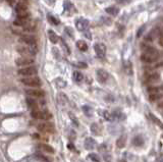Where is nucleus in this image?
Listing matches in <instances>:
<instances>
[{"label": "nucleus", "mask_w": 163, "mask_h": 162, "mask_svg": "<svg viewBox=\"0 0 163 162\" xmlns=\"http://www.w3.org/2000/svg\"><path fill=\"white\" fill-rule=\"evenodd\" d=\"M16 51L23 56L31 57L37 54V45H28V44H22L16 47Z\"/></svg>", "instance_id": "nucleus-1"}, {"label": "nucleus", "mask_w": 163, "mask_h": 162, "mask_svg": "<svg viewBox=\"0 0 163 162\" xmlns=\"http://www.w3.org/2000/svg\"><path fill=\"white\" fill-rule=\"evenodd\" d=\"M31 116L38 120H49L52 118V114L48 110H44V109H33L31 111Z\"/></svg>", "instance_id": "nucleus-2"}, {"label": "nucleus", "mask_w": 163, "mask_h": 162, "mask_svg": "<svg viewBox=\"0 0 163 162\" xmlns=\"http://www.w3.org/2000/svg\"><path fill=\"white\" fill-rule=\"evenodd\" d=\"M160 81V74L156 70L145 71V82L148 84H156Z\"/></svg>", "instance_id": "nucleus-3"}, {"label": "nucleus", "mask_w": 163, "mask_h": 162, "mask_svg": "<svg viewBox=\"0 0 163 162\" xmlns=\"http://www.w3.org/2000/svg\"><path fill=\"white\" fill-rule=\"evenodd\" d=\"M22 83L24 85L31 88H36V87H40L41 86V80L38 78L37 76H32V77H25L24 79H22Z\"/></svg>", "instance_id": "nucleus-4"}, {"label": "nucleus", "mask_w": 163, "mask_h": 162, "mask_svg": "<svg viewBox=\"0 0 163 162\" xmlns=\"http://www.w3.org/2000/svg\"><path fill=\"white\" fill-rule=\"evenodd\" d=\"M37 129L38 131L42 133H47V134H53L55 132V128H54V124L51 122H41L37 125Z\"/></svg>", "instance_id": "nucleus-5"}, {"label": "nucleus", "mask_w": 163, "mask_h": 162, "mask_svg": "<svg viewBox=\"0 0 163 162\" xmlns=\"http://www.w3.org/2000/svg\"><path fill=\"white\" fill-rule=\"evenodd\" d=\"M18 75L23 77H32V76H36L37 75V68L35 66H26V67H22V68L18 69Z\"/></svg>", "instance_id": "nucleus-6"}, {"label": "nucleus", "mask_w": 163, "mask_h": 162, "mask_svg": "<svg viewBox=\"0 0 163 162\" xmlns=\"http://www.w3.org/2000/svg\"><path fill=\"white\" fill-rule=\"evenodd\" d=\"M159 54H150V53H143L141 55V60L144 63L152 64L158 60Z\"/></svg>", "instance_id": "nucleus-7"}, {"label": "nucleus", "mask_w": 163, "mask_h": 162, "mask_svg": "<svg viewBox=\"0 0 163 162\" xmlns=\"http://www.w3.org/2000/svg\"><path fill=\"white\" fill-rule=\"evenodd\" d=\"M27 95L29 97H33V98H43L45 96V92L43 90H40V89H29L26 91Z\"/></svg>", "instance_id": "nucleus-8"}, {"label": "nucleus", "mask_w": 163, "mask_h": 162, "mask_svg": "<svg viewBox=\"0 0 163 162\" xmlns=\"http://www.w3.org/2000/svg\"><path fill=\"white\" fill-rule=\"evenodd\" d=\"M15 62H16V65H18V66L26 67V66H31V65H33L34 60H33L31 57L24 56V57H21V58H17L16 60H15Z\"/></svg>", "instance_id": "nucleus-9"}, {"label": "nucleus", "mask_w": 163, "mask_h": 162, "mask_svg": "<svg viewBox=\"0 0 163 162\" xmlns=\"http://www.w3.org/2000/svg\"><path fill=\"white\" fill-rule=\"evenodd\" d=\"M94 50L96 52V55L99 58H103L106 54V47L102 43H96L94 45Z\"/></svg>", "instance_id": "nucleus-10"}, {"label": "nucleus", "mask_w": 163, "mask_h": 162, "mask_svg": "<svg viewBox=\"0 0 163 162\" xmlns=\"http://www.w3.org/2000/svg\"><path fill=\"white\" fill-rule=\"evenodd\" d=\"M77 29L81 32H86L89 29V21L86 18H79L75 23Z\"/></svg>", "instance_id": "nucleus-11"}, {"label": "nucleus", "mask_w": 163, "mask_h": 162, "mask_svg": "<svg viewBox=\"0 0 163 162\" xmlns=\"http://www.w3.org/2000/svg\"><path fill=\"white\" fill-rule=\"evenodd\" d=\"M96 76L98 81L101 83V84H104V83L107 82L108 78H109V75H108L107 71L103 70V69H98L96 71Z\"/></svg>", "instance_id": "nucleus-12"}, {"label": "nucleus", "mask_w": 163, "mask_h": 162, "mask_svg": "<svg viewBox=\"0 0 163 162\" xmlns=\"http://www.w3.org/2000/svg\"><path fill=\"white\" fill-rule=\"evenodd\" d=\"M21 41L25 44H28V45H37L36 38L32 35H23V36H21Z\"/></svg>", "instance_id": "nucleus-13"}, {"label": "nucleus", "mask_w": 163, "mask_h": 162, "mask_svg": "<svg viewBox=\"0 0 163 162\" xmlns=\"http://www.w3.org/2000/svg\"><path fill=\"white\" fill-rule=\"evenodd\" d=\"M36 99H39V98H33V97H29L27 99V103H28V106L31 108V109H38L40 107L41 103H39V101H37Z\"/></svg>", "instance_id": "nucleus-14"}, {"label": "nucleus", "mask_w": 163, "mask_h": 162, "mask_svg": "<svg viewBox=\"0 0 163 162\" xmlns=\"http://www.w3.org/2000/svg\"><path fill=\"white\" fill-rule=\"evenodd\" d=\"M96 147V142L93 138H87L85 140V148L87 150H93Z\"/></svg>", "instance_id": "nucleus-15"}, {"label": "nucleus", "mask_w": 163, "mask_h": 162, "mask_svg": "<svg viewBox=\"0 0 163 162\" xmlns=\"http://www.w3.org/2000/svg\"><path fill=\"white\" fill-rule=\"evenodd\" d=\"M125 144H127V135H122L116 141V146H117L119 149L125 147Z\"/></svg>", "instance_id": "nucleus-16"}, {"label": "nucleus", "mask_w": 163, "mask_h": 162, "mask_svg": "<svg viewBox=\"0 0 163 162\" xmlns=\"http://www.w3.org/2000/svg\"><path fill=\"white\" fill-rule=\"evenodd\" d=\"M148 93H163V86H149L148 87Z\"/></svg>", "instance_id": "nucleus-17"}, {"label": "nucleus", "mask_w": 163, "mask_h": 162, "mask_svg": "<svg viewBox=\"0 0 163 162\" xmlns=\"http://www.w3.org/2000/svg\"><path fill=\"white\" fill-rule=\"evenodd\" d=\"M36 24H35L34 22H29L28 24L26 25V26L23 27V31H25V32H35L36 31Z\"/></svg>", "instance_id": "nucleus-18"}, {"label": "nucleus", "mask_w": 163, "mask_h": 162, "mask_svg": "<svg viewBox=\"0 0 163 162\" xmlns=\"http://www.w3.org/2000/svg\"><path fill=\"white\" fill-rule=\"evenodd\" d=\"M15 10L16 12H21V11H28V5L25 2H19L15 6Z\"/></svg>", "instance_id": "nucleus-19"}, {"label": "nucleus", "mask_w": 163, "mask_h": 162, "mask_svg": "<svg viewBox=\"0 0 163 162\" xmlns=\"http://www.w3.org/2000/svg\"><path fill=\"white\" fill-rule=\"evenodd\" d=\"M29 22H30V21H29V18H18V17H17L16 20L14 21V25H15V26L22 27V28H23V27L26 26Z\"/></svg>", "instance_id": "nucleus-20"}, {"label": "nucleus", "mask_w": 163, "mask_h": 162, "mask_svg": "<svg viewBox=\"0 0 163 162\" xmlns=\"http://www.w3.org/2000/svg\"><path fill=\"white\" fill-rule=\"evenodd\" d=\"M48 36H49V40L52 42V43H57L58 40H59V38H58V36L56 35V33H54L53 31H48Z\"/></svg>", "instance_id": "nucleus-21"}, {"label": "nucleus", "mask_w": 163, "mask_h": 162, "mask_svg": "<svg viewBox=\"0 0 163 162\" xmlns=\"http://www.w3.org/2000/svg\"><path fill=\"white\" fill-rule=\"evenodd\" d=\"M105 11L108 13V14L115 16V15H117V13L119 12V9L115 6H110V7H107V8L105 9Z\"/></svg>", "instance_id": "nucleus-22"}, {"label": "nucleus", "mask_w": 163, "mask_h": 162, "mask_svg": "<svg viewBox=\"0 0 163 162\" xmlns=\"http://www.w3.org/2000/svg\"><path fill=\"white\" fill-rule=\"evenodd\" d=\"M73 80L77 83H81L83 81V78H84V76H83V74H82L81 71H77V70L73 71Z\"/></svg>", "instance_id": "nucleus-23"}, {"label": "nucleus", "mask_w": 163, "mask_h": 162, "mask_svg": "<svg viewBox=\"0 0 163 162\" xmlns=\"http://www.w3.org/2000/svg\"><path fill=\"white\" fill-rule=\"evenodd\" d=\"M163 97V93H153V94H149V99L150 101L154 102L157 101V100L161 99Z\"/></svg>", "instance_id": "nucleus-24"}, {"label": "nucleus", "mask_w": 163, "mask_h": 162, "mask_svg": "<svg viewBox=\"0 0 163 162\" xmlns=\"http://www.w3.org/2000/svg\"><path fill=\"white\" fill-rule=\"evenodd\" d=\"M39 147H40L41 149L43 150V151L47 152V153H51V154H53V153H54L53 148H52L51 146L47 145V144H41V145H39Z\"/></svg>", "instance_id": "nucleus-25"}, {"label": "nucleus", "mask_w": 163, "mask_h": 162, "mask_svg": "<svg viewBox=\"0 0 163 162\" xmlns=\"http://www.w3.org/2000/svg\"><path fill=\"white\" fill-rule=\"evenodd\" d=\"M134 145L138 146V147H140V146H143V144H144V139L142 138L141 136H137L134 138Z\"/></svg>", "instance_id": "nucleus-26"}, {"label": "nucleus", "mask_w": 163, "mask_h": 162, "mask_svg": "<svg viewBox=\"0 0 163 162\" xmlns=\"http://www.w3.org/2000/svg\"><path fill=\"white\" fill-rule=\"evenodd\" d=\"M77 46L81 51H87V49H88V45H87V43L84 41H77Z\"/></svg>", "instance_id": "nucleus-27"}, {"label": "nucleus", "mask_w": 163, "mask_h": 162, "mask_svg": "<svg viewBox=\"0 0 163 162\" xmlns=\"http://www.w3.org/2000/svg\"><path fill=\"white\" fill-rule=\"evenodd\" d=\"M91 131L94 135H100V128H99V125L97 123H93L92 126H91Z\"/></svg>", "instance_id": "nucleus-28"}, {"label": "nucleus", "mask_w": 163, "mask_h": 162, "mask_svg": "<svg viewBox=\"0 0 163 162\" xmlns=\"http://www.w3.org/2000/svg\"><path fill=\"white\" fill-rule=\"evenodd\" d=\"M83 110H84L85 114L87 115V116H92L93 115V109L91 107H89V106H84L83 107Z\"/></svg>", "instance_id": "nucleus-29"}, {"label": "nucleus", "mask_w": 163, "mask_h": 162, "mask_svg": "<svg viewBox=\"0 0 163 162\" xmlns=\"http://www.w3.org/2000/svg\"><path fill=\"white\" fill-rule=\"evenodd\" d=\"M89 159H91L93 162H100V157H99L97 154L92 153V154H89Z\"/></svg>", "instance_id": "nucleus-30"}, {"label": "nucleus", "mask_w": 163, "mask_h": 162, "mask_svg": "<svg viewBox=\"0 0 163 162\" xmlns=\"http://www.w3.org/2000/svg\"><path fill=\"white\" fill-rule=\"evenodd\" d=\"M16 13L18 18H29V16H30L28 11H21V12H16Z\"/></svg>", "instance_id": "nucleus-31"}, {"label": "nucleus", "mask_w": 163, "mask_h": 162, "mask_svg": "<svg viewBox=\"0 0 163 162\" xmlns=\"http://www.w3.org/2000/svg\"><path fill=\"white\" fill-rule=\"evenodd\" d=\"M48 20L50 21V23L53 25H58L59 24V21L57 20V18H55V17H53L52 15H48Z\"/></svg>", "instance_id": "nucleus-32"}, {"label": "nucleus", "mask_w": 163, "mask_h": 162, "mask_svg": "<svg viewBox=\"0 0 163 162\" xmlns=\"http://www.w3.org/2000/svg\"><path fill=\"white\" fill-rule=\"evenodd\" d=\"M158 38H159V45L162 46V47H163V30L159 31Z\"/></svg>", "instance_id": "nucleus-33"}, {"label": "nucleus", "mask_w": 163, "mask_h": 162, "mask_svg": "<svg viewBox=\"0 0 163 162\" xmlns=\"http://www.w3.org/2000/svg\"><path fill=\"white\" fill-rule=\"evenodd\" d=\"M61 45H62V48H63V49H65V51H66V53H67V54L71 53V50H69V48L67 47L66 43H65V42L63 41V40H61Z\"/></svg>", "instance_id": "nucleus-34"}, {"label": "nucleus", "mask_w": 163, "mask_h": 162, "mask_svg": "<svg viewBox=\"0 0 163 162\" xmlns=\"http://www.w3.org/2000/svg\"><path fill=\"white\" fill-rule=\"evenodd\" d=\"M151 118H152V119H153V121H155V122H156L157 124H159V125H160L161 128H163V124H161V123H160V121H159L158 119L156 118V117H155V116H153V115H151Z\"/></svg>", "instance_id": "nucleus-35"}, {"label": "nucleus", "mask_w": 163, "mask_h": 162, "mask_svg": "<svg viewBox=\"0 0 163 162\" xmlns=\"http://www.w3.org/2000/svg\"><path fill=\"white\" fill-rule=\"evenodd\" d=\"M129 1H131V0H117V2L120 3V4H127Z\"/></svg>", "instance_id": "nucleus-36"}, {"label": "nucleus", "mask_w": 163, "mask_h": 162, "mask_svg": "<svg viewBox=\"0 0 163 162\" xmlns=\"http://www.w3.org/2000/svg\"><path fill=\"white\" fill-rule=\"evenodd\" d=\"M144 28H145V27H142V28L139 30V33H138V34H137L138 37H140V36H141V34H142V33H143V31H144Z\"/></svg>", "instance_id": "nucleus-37"}, {"label": "nucleus", "mask_w": 163, "mask_h": 162, "mask_svg": "<svg viewBox=\"0 0 163 162\" xmlns=\"http://www.w3.org/2000/svg\"><path fill=\"white\" fill-rule=\"evenodd\" d=\"M77 66H79V67H84V68H85V67H87V65L86 64H85V63H77Z\"/></svg>", "instance_id": "nucleus-38"}, {"label": "nucleus", "mask_w": 163, "mask_h": 162, "mask_svg": "<svg viewBox=\"0 0 163 162\" xmlns=\"http://www.w3.org/2000/svg\"><path fill=\"white\" fill-rule=\"evenodd\" d=\"M158 106H159V108H163V101H162V102H160Z\"/></svg>", "instance_id": "nucleus-39"}]
</instances>
